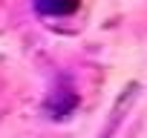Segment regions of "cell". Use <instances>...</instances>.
I'll use <instances>...</instances> for the list:
<instances>
[{
	"mask_svg": "<svg viewBox=\"0 0 147 138\" xmlns=\"http://www.w3.org/2000/svg\"><path fill=\"white\" fill-rule=\"evenodd\" d=\"M35 6H38V12H43V15H63V12H72V0H35Z\"/></svg>",
	"mask_w": 147,
	"mask_h": 138,
	"instance_id": "cell-1",
	"label": "cell"
}]
</instances>
